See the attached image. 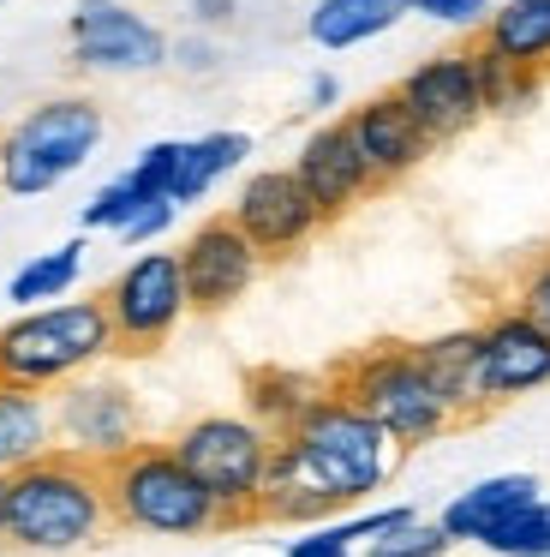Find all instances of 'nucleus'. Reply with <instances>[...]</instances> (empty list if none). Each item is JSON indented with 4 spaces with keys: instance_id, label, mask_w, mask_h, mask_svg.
Instances as JSON below:
<instances>
[{
    "instance_id": "3",
    "label": "nucleus",
    "mask_w": 550,
    "mask_h": 557,
    "mask_svg": "<svg viewBox=\"0 0 550 557\" xmlns=\"http://www.w3.org/2000/svg\"><path fill=\"white\" fill-rule=\"evenodd\" d=\"M108 480V509L114 528L150 533V540H203V533L227 528L215 497L198 485V473L174 456V444H132L102 468Z\"/></svg>"
},
{
    "instance_id": "34",
    "label": "nucleus",
    "mask_w": 550,
    "mask_h": 557,
    "mask_svg": "<svg viewBox=\"0 0 550 557\" xmlns=\"http://www.w3.org/2000/svg\"><path fill=\"white\" fill-rule=\"evenodd\" d=\"M282 557H353V545H347L329 521H311L305 533H293V540L282 545Z\"/></svg>"
},
{
    "instance_id": "29",
    "label": "nucleus",
    "mask_w": 550,
    "mask_h": 557,
    "mask_svg": "<svg viewBox=\"0 0 550 557\" xmlns=\"http://www.w3.org/2000/svg\"><path fill=\"white\" fill-rule=\"evenodd\" d=\"M179 145H186V138H155V145H143V150H138V162L126 169V181L138 186L143 198H174Z\"/></svg>"
},
{
    "instance_id": "20",
    "label": "nucleus",
    "mask_w": 550,
    "mask_h": 557,
    "mask_svg": "<svg viewBox=\"0 0 550 557\" xmlns=\"http://www.w3.org/2000/svg\"><path fill=\"white\" fill-rule=\"evenodd\" d=\"M54 449V401L48 389H24L0 377V473H18L24 461Z\"/></svg>"
},
{
    "instance_id": "4",
    "label": "nucleus",
    "mask_w": 550,
    "mask_h": 557,
    "mask_svg": "<svg viewBox=\"0 0 550 557\" xmlns=\"http://www.w3.org/2000/svg\"><path fill=\"white\" fill-rule=\"evenodd\" d=\"M329 389L347 396L353 408H365L401 449L437 444L442 432L461 425L454 408L442 401V389L430 384V372H425L413 342H371V348H359L353 360L335 366Z\"/></svg>"
},
{
    "instance_id": "13",
    "label": "nucleus",
    "mask_w": 550,
    "mask_h": 557,
    "mask_svg": "<svg viewBox=\"0 0 550 557\" xmlns=\"http://www.w3.org/2000/svg\"><path fill=\"white\" fill-rule=\"evenodd\" d=\"M395 97L413 109V121L425 126L430 145H454L485 121V97H478L473 49H442L430 61H418L413 73L395 85Z\"/></svg>"
},
{
    "instance_id": "19",
    "label": "nucleus",
    "mask_w": 550,
    "mask_h": 557,
    "mask_svg": "<svg viewBox=\"0 0 550 557\" xmlns=\"http://www.w3.org/2000/svg\"><path fill=\"white\" fill-rule=\"evenodd\" d=\"M407 18V0H311L305 37L323 54H347L359 42H377L383 30H395Z\"/></svg>"
},
{
    "instance_id": "12",
    "label": "nucleus",
    "mask_w": 550,
    "mask_h": 557,
    "mask_svg": "<svg viewBox=\"0 0 550 557\" xmlns=\"http://www.w3.org/2000/svg\"><path fill=\"white\" fill-rule=\"evenodd\" d=\"M179 270H186V300L191 312H227V306H239L251 294V282H258L263 270V252L239 234V222L227 216H203L198 228L186 234V246H179Z\"/></svg>"
},
{
    "instance_id": "23",
    "label": "nucleus",
    "mask_w": 550,
    "mask_h": 557,
    "mask_svg": "<svg viewBox=\"0 0 550 557\" xmlns=\"http://www.w3.org/2000/svg\"><path fill=\"white\" fill-rule=\"evenodd\" d=\"M323 389H329L323 377L293 372V366H258V372L246 377V413L258 425H270V432H287Z\"/></svg>"
},
{
    "instance_id": "33",
    "label": "nucleus",
    "mask_w": 550,
    "mask_h": 557,
    "mask_svg": "<svg viewBox=\"0 0 550 557\" xmlns=\"http://www.w3.org/2000/svg\"><path fill=\"white\" fill-rule=\"evenodd\" d=\"M167 66H179V73H191V78H210L215 66H222V49H215L210 37H179V42H167Z\"/></svg>"
},
{
    "instance_id": "27",
    "label": "nucleus",
    "mask_w": 550,
    "mask_h": 557,
    "mask_svg": "<svg viewBox=\"0 0 550 557\" xmlns=\"http://www.w3.org/2000/svg\"><path fill=\"white\" fill-rule=\"evenodd\" d=\"M143 205H150V198H143L138 186L126 181V174H120V181L96 186V193H90V205L78 210V222H84V234H120V228H126V222L138 216Z\"/></svg>"
},
{
    "instance_id": "37",
    "label": "nucleus",
    "mask_w": 550,
    "mask_h": 557,
    "mask_svg": "<svg viewBox=\"0 0 550 557\" xmlns=\"http://www.w3.org/2000/svg\"><path fill=\"white\" fill-rule=\"evenodd\" d=\"M0 545H7V473H0Z\"/></svg>"
},
{
    "instance_id": "2",
    "label": "nucleus",
    "mask_w": 550,
    "mask_h": 557,
    "mask_svg": "<svg viewBox=\"0 0 550 557\" xmlns=\"http://www.w3.org/2000/svg\"><path fill=\"white\" fill-rule=\"evenodd\" d=\"M108 528L114 509H108L102 461H84L54 444L48 456L7 473V545L18 552H84Z\"/></svg>"
},
{
    "instance_id": "8",
    "label": "nucleus",
    "mask_w": 550,
    "mask_h": 557,
    "mask_svg": "<svg viewBox=\"0 0 550 557\" xmlns=\"http://www.w3.org/2000/svg\"><path fill=\"white\" fill-rule=\"evenodd\" d=\"M108 324H114L120 354H155L179 324H186V270L179 252H138L114 270V282L102 288Z\"/></svg>"
},
{
    "instance_id": "10",
    "label": "nucleus",
    "mask_w": 550,
    "mask_h": 557,
    "mask_svg": "<svg viewBox=\"0 0 550 557\" xmlns=\"http://www.w3.org/2000/svg\"><path fill=\"white\" fill-rule=\"evenodd\" d=\"M167 30L132 0H78L66 18V54L78 73L96 78H138L167 66Z\"/></svg>"
},
{
    "instance_id": "26",
    "label": "nucleus",
    "mask_w": 550,
    "mask_h": 557,
    "mask_svg": "<svg viewBox=\"0 0 550 557\" xmlns=\"http://www.w3.org/2000/svg\"><path fill=\"white\" fill-rule=\"evenodd\" d=\"M473 545H485L490 557H545L550 552V509H545V497H533V504L497 516Z\"/></svg>"
},
{
    "instance_id": "5",
    "label": "nucleus",
    "mask_w": 550,
    "mask_h": 557,
    "mask_svg": "<svg viewBox=\"0 0 550 557\" xmlns=\"http://www.w3.org/2000/svg\"><path fill=\"white\" fill-rule=\"evenodd\" d=\"M114 324L102 294L96 300H48L24 306L12 324H0V377L24 389H60L66 377L114 360Z\"/></svg>"
},
{
    "instance_id": "30",
    "label": "nucleus",
    "mask_w": 550,
    "mask_h": 557,
    "mask_svg": "<svg viewBox=\"0 0 550 557\" xmlns=\"http://www.w3.org/2000/svg\"><path fill=\"white\" fill-rule=\"evenodd\" d=\"M490 7L497 0H407V13H425L430 25H449V30H478Z\"/></svg>"
},
{
    "instance_id": "25",
    "label": "nucleus",
    "mask_w": 550,
    "mask_h": 557,
    "mask_svg": "<svg viewBox=\"0 0 550 557\" xmlns=\"http://www.w3.org/2000/svg\"><path fill=\"white\" fill-rule=\"evenodd\" d=\"M78 276H84V240H66V246H54V252H36V258H24L18 270H12V282H7V300L18 306H48V300H66L72 288H78Z\"/></svg>"
},
{
    "instance_id": "21",
    "label": "nucleus",
    "mask_w": 550,
    "mask_h": 557,
    "mask_svg": "<svg viewBox=\"0 0 550 557\" xmlns=\"http://www.w3.org/2000/svg\"><path fill=\"white\" fill-rule=\"evenodd\" d=\"M533 497H545L538 473H490V480L466 485L461 497H449L437 521H442V533H449V540L461 545V540H478V533H485L497 516H509V509L533 504Z\"/></svg>"
},
{
    "instance_id": "14",
    "label": "nucleus",
    "mask_w": 550,
    "mask_h": 557,
    "mask_svg": "<svg viewBox=\"0 0 550 557\" xmlns=\"http://www.w3.org/2000/svg\"><path fill=\"white\" fill-rule=\"evenodd\" d=\"M287 169L299 174V186H305L311 205L323 210V222L347 216L353 205H365V198L377 193V174L365 169L347 121H323L317 133H305V145H299V157L287 162Z\"/></svg>"
},
{
    "instance_id": "17",
    "label": "nucleus",
    "mask_w": 550,
    "mask_h": 557,
    "mask_svg": "<svg viewBox=\"0 0 550 557\" xmlns=\"http://www.w3.org/2000/svg\"><path fill=\"white\" fill-rule=\"evenodd\" d=\"M418 348V360H425V372H430V384L442 389V401L454 408V420H485L497 401H490V389H485V354H478V324H466V330H442V336H425V342H413Z\"/></svg>"
},
{
    "instance_id": "18",
    "label": "nucleus",
    "mask_w": 550,
    "mask_h": 557,
    "mask_svg": "<svg viewBox=\"0 0 550 557\" xmlns=\"http://www.w3.org/2000/svg\"><path fill=\"white\" fill-rule=\"evenodd\" d=\"M473 37L526 73H550V0H497Z\"/></svg>"
},
{
    "instance_id": "36",
    "label": "nucleus",
    "mask_w": 550,
    "mask_h": 557,
    "mask_svg": "<svg viewBox=\"0 0 550 557\" xmlns=\"http://www.w3.org/2000/svg\"><path fill=\"white\" fill-rule=\"evenodd\" d=\"M305 109L311 114H335V109H341V78H335V73H311L305 78Z\"/></svg>"
},
{
    "instance_id": "7",
    "label": "nucleus",
    "mask_w": 550,
    "mask_h": 557,
    "mask_svg": "<svg viewBox=\"0 0 550 557\" xmlns=\"http://www.w3.org/2000/svg\"><path fill=\"white\" fill-rule=\"evenodd\" d=\"M174 456L198 473V485L215 497L227 528L258 521V497L270 480V456H275V432L258 425L251 413H198L186 420L174 437Z\"/></svg>"
},
{
    "instance_id": "1",
    "label": "nucleus",
    "mask_w": 550,
    "mask_h": 557,
    "mask_svg": "<svg viewBox=\"0 0 550 557\" xmlns=\"http://www.w3.org/2000/svg\"><path fill=\"white\" fill-rule=\"evenodd\" d=\"M407 449L353 408L347 396L323 389L287 432H275L270 480L258 497V521H282V528H311L341 509H359L371 492L395 480Z\"/></svg>"
},
{
    "instance_id": "15",
    "label": "nucleus",
    "mask_w": 550,
    "mask_h": 557,
    "mask_svg": "<svg viewBox=\"0 0 550 557\" xmlns=\"http://www.w3.org/2000/svg\"><path fill=\"white\" fill-rule=\"evenodd\" d=\"M478 354H485L490 401H514L550 384V330L533 324L521 306H502L478 324Z\"/></svg>"
},
{
    "instance_id": "16",
    "label": "nucleus",
    "mask_w": 550,
    "mask_h": 557,
    "mask_svg": "<svg viewBox=\"0 0 550 557\" xmlns=\"http://www.w3.org/2000/svg\"><path fill=\"white\" fill-rule=\"evenodd\" d=\"M347 121V133H353V145H359V157H365V169L377 174V186H395V181H407V174L418 169V162L430 157V138H425V126L413 121V109H407L395 90H383V97H365L353 114H341Z\"/></svg>"
},
{
    "instance_id": "28",
    "label": "nucleus",
    "mask_w": 550,
    "mask_h": 557,
    "mask_svg": "<svg viewBox=\"0 0 550 557\" xmlns=\"http://www.w3.org/2000/svg\"><path fill=\"white\" fill-rule=\"evenodd\" d=\"M449 545H454V540L442 533V521L413 516V521H401V528H389V533H377V540H365V557H442Z\"/></svg>"
},
{
    "instance_id": "31",
    "label": "nucleus",
    "mask_w": 550,
    "mask_h": 557,
    "mask_svg": "<svg viewBox=\"0 0 550 557\" xmlns=\"http://www.w3.org/2000/svg\"><path fill=\"white\" fill-rule=\"evenodd\" d=\"M514 306H521L533 324L550 330V252L533 258V264L521 270V282H514Z\"/></svg>"
},
{
    "instance_id": "9",
    "label": "nucleus",
    "mask_w": 550,
    "mask_h": 557,
    "mask_svg": "<svg viewBox=\"0 0 550 557\" xmlns=\"http://www.w3.org/2000/svg\"><path fill=\"white\" fill-rule=\"evenodd\" d=\"M48 396H54V444L72 449V456L108 468V461L126 456L132 444H143L138 396H132V384H120L114 372H102V366L66 377V384L48 389Z\"/></svg>"
},
{
    "instance_id": "24",
    "label": "nucleus",
    "mask_w": 550,
    "mask_h": 557,
    "mask_svg": "<svg viewBox=\"0 0 550 557\" xmlns=\"http://www.w3.org/2000/svg\"><path fill=\"white\" fill-rule=\"evenodd\" d=\"M473 49V73H478V97H485V121H521L526 109L538 102V90H545V73H526V66L502 61L497 49H485V42H466Z\"/></svg>"
},
{
    "instance_id": "35",
    "label": "nucleus",
    "mask_w": 550,
    "mask_h": 557,
    "mask_svg": "<svg viewBox=\"0 0 550 557\" xmlns=\"http://www.w3.org/2000/svg\"><path fill=\"white\" fill-rule=\"evenodd\" d=\"M186 18L198 30H227L239 18V0H186Z\"/></svg>"
},
{
    "instance_id": "11",
    "label": "nucleus",
    "mask_w": 550,
    "mask_h": 557,
    "mask_svg": "<svg viewBox=\"0 0 550 557\" xmlns=\"http://www.w3.org/2000/svg\"><path fill=\"white\" fill-rule=\"evenodd\" d=\"M227 216H234L239 234H246V240L263 252V264H270V258L305 252V246L329 228V222H323V210L311 205V193L299 186L293 169H258V174H246V181H239V193H234V205H227Z\"/></svg>"
},
{
    "instance_id": "22",
    "label": "nucleus",
    "mask_w": 550,
    "mask_h": 557,
    "mask_svg": "<svg viewBox=\"0 0 550 557\" xmlns=\"http://www.w3.org/2000/svg\"><path fill=\"white\" fill-rule=\"evenodd\" d=\"M251 157V133H203L179 145V174H174V205L210 198L227 174H239Z\"/></svg>"
},
{
    "instance_id": "6",
    "label": "nucleus",
    "mask_w": 550,
    "mask_h": 557,
    "mask_svg": "<svg viewBox=\"0 0 550 557\" xmlns=\"http://www.w3.org/2000/svg\"><path fill=\"white\" fill-rule=\"evenodd\" d=\"M108 121L90 97H48L0 133V193L42 198L84 169L102 145Z\"/></svg>"
},
{
    "instance_id": "32",
    "label": "nucleus",
    "mask_w": 550,
    "mask_h": 557,
    "mask_svg": "<svg viewBox=\"0 0 550 557\" xmlns=\"http://www.w3.org/2000/svg\"><path fill=\"white\" fill-rule=\"evenodd\" d=\"M174 216H179L174 198H150V205H143L138 216L126 222V228H120V240H126V246H155L167 228H174Z\"/></svg>"
},
{
    "instance_id": "38",
    "label": "nucleus",
    "mask_w": 550,
    "mask_h": 557,
    "mask_svg": "<svg viewBox=\"0 0 550 557\" xmlns=\"http://www.w3.org/2000/svg\"><path fill=\"white\" fill-rule=\"evenodd\" d=\"M545 509H550V497H545Z\"/></svg>"
}]
</instances>
